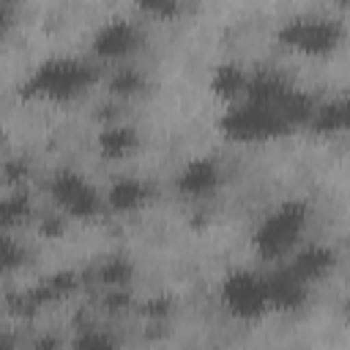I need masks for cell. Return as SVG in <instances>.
<instances>
[{"mask_svg": "<svg viewBox=\"0 0 350 350\" xmlns=\"http://www.w3.org/2000/svg\"><path fill=\"white\" fill-rule=\"evenodd\" d=\"M93 77H96L93 66H88L85 60L71 55H57V57L41 60L33 68V74L25 82V93L38 98H52V101H68L79 96L93 82Z\"/></svg>", "mask_w": 350, "mask_h": 350, "instance_id": "cell-1", "label": "cell"}, {"mask_svg": "<svg viewBox=\"0 0 350 350\" xmlns=\"http://www.w3.org/2000/svg\"><path fill=\"white\" fill-rule=\"evenodd\" d=\"M306 221H309V211L304 202L287 200V202L276 205L271 213H265V219L257 224V230L252 235L254 252L262 260L287 257L298 246V241L306 230Z\"/></svg>", "mask_w": 350, "mask_h": 350, "instance_id": "cell-2", "label": "cell"}, {"mask_svg": "<svg viewBox=\"0 0 350 350\" xmlns=\"http://www.w3.org/2000/svg\"><path fill=\"white\" fill-rule=\"evenodd\" d=\"M345 22L328 14H298L279 25L276 38L306 55H328L345 38Z\"/></svg>", "mask_w": 350, "mask_h": 350, "instance_id": "cell-3", "label": "cell"}, {"mask_svg": "<svg viewBox=\"0 0 350 350\" xmlns=\"http://www.w3.org/2000/svg\"><path fill=\"white\" fill-rule=\"evenodd\" d=\"M219 126L230 139H241V142H257V139L279 137L290 129L276 107H265V104H257L249 98L230 104V109L221 115Z\"/></svg>", "mask_w": 350, "mask_h": 350, "instance_id": "cell-4", "label": "cell"}, {"mask_svg": "<svg viewBox=\"0 0 350 350\" xmlns=\"http://www.w3.org/2000/svg\"><path fill=\"white\" fill-rule=\"evenodd\" d=\"M219 301L238 320H257L271 309L265 276L246 268H235L219 282Z\"/></svg>", "mask_w": 350, "mask_h": 350, "instance_id": "cell-5", "label": "cell"}, {"mask_svg": "<svg viewBox=\"0 0 350 350\" xmlns=\"http://www.w3.org/2000/svg\"><path fill=\"white\" fill-rule=\"evenodd\" d=\"M49 194H52L55 205H57L66 216L82 219V221L96 219V216L101 213V205H104L101 194H98L79 172H74V170H60V172H55L52 180H49Z\"/></svg>", "mask_w": 350, "mask_h": 350, "instance_id": "cell-6", "label": "cell"}, {"mask_svg": "<svg viewBox=\"0 0 350 350\" xmlns=\"http://www.w3.org/2000/svg\"><path fill=\"white\" fill-rule=\"evenodd\" d=\"M139 41H142V30L131 19L115 16V19H107L93 33V52L107 60H120L131 55L139 46Z\"/></svg>", "mask_w": 350, "mask_h": 350, "instance_id": "cell-7", "label": "cell"}, {"mask_svg": "<svg viewBox=\"0 0 350 350\" xmlns=\"http://www.w3.org/2000/svg\"><path fill=\"white\" fill-rule=\"evenodd\" d=\"M219 180H221L219 164L211 156H197L180 167L178 178H175V189L189 200H200V197L213 194Z\"/></svg>", "mask_w": 350, "mask_h": 350, "instance_id": "cell-8", "label": "cell"}, {"mask_svg": "<svg viewBox=\"0 0 350 350\" xmlns=\"http://www.w3.org/2000/svg\"><path fill=\"white\" fill-rule=\"evenodd\" d=\"M265 284H268V301H271V306L284 309V312L301 309L306 304V298H309V284L304 279H298L287 265L271 271L265 276Z\"/></svg>", "mask_w": 350, "mask_h": 350, "instance_id": "cell-9", "label": "cell"}, {"mask_svg": "<svg viewBox=\"0 0 350 350\" xmlns=\"http://www.w3.org/2000/svg\"><path fill=\"white\" fill-rule=\"evenodd\" d=\"M334 265H336V252L331 246H323V243H306V246H301L290 257V262H287V268L298 279H304L306 284H312V282L323 279L325 273H331Z\"/></svg>", "mask_w": 350, "mask_h": 350, "instance_id": "cell-10", "label": "cell"}, {"mask_svg": "<svg viewBox=\"0 0 350 350\" xmlns=\"http://www.w3.org/2000/svg\"><path fill=\"white\" fill-rule=\"evenodd\" d=\"M150 200V186L134 175H123V178H115L104 194V202L109 211L115 213H134L139 211L145 202Z\"/></svg>", "mask_w": 350, "mask_h": 350, "instance_id": "cell-11", "label": "cell"}, {"mask_svg": "<svg viewBox=\"0 0 350 350\" xmlns=\"http://www.w3.org/2000/svg\"><path fill=\"white\" fill-rule=\"evenodd\" d=\"M208 88H211V93H213L216 98L235 104L238 98L246 96L249 74H246V68H243L241 63H235V60H224V63L213 66L211 79H208Z\"/></svg>", "mask_w": 350, "mask_h": 350, "instance_id": "cell-12", "label": "cell"}, {"mask_svg": "<svg viewBox=\"0 0 350 350\" xmlns=\"http://www.w3.org/2000/svg\"><path fill=\"white\" fill-rule=\"evenodd\" d=\"M96 148L104 159H126L139 148V131L126 123H104L96 137Z\"/></svg>", "mask_w": 350, "mask_h": 350, "instance_id": "cell-13", "label": "cell"}, {"mask_svg": "<svg viewBox=\"0 0 350 350\" xmlns=\"http://www.w3.org/2000/svg\"><path fill=\"white\" fill-rule=\"evenodd\" d=\"M134 273V265L129 257L123 254H112L107 257L101 265H98V282L107 287V290H118V287H126V282L131 279Z\"/></svg>", "mask_w": 350, "mask_h": 350, "instance_id": "cell-14", "label": "cell"}, {"mask_svg": "<svg viewBox=\"0 0 350 350\" xmlns=\"http://www.w3.org/2000/svg\"><path fill=\"white\" fill-rule=\"evenodd\" d=\"M109 93L115 96H137L145 88V74L137 66H118L107 79Z\"/></svg>", "mask_w": 350, "mask_h": 350, "instance_id": "cell-15", "label": "cell"}, {"mask_svg": "<svg viewBox=\"0 0 350 350\" xmlns=\"http://www.w3.org/2000/svg\"><path fill=\"white\" fill-rule=\"evenodd\" d=\"M309 129L317 134H336L342 131V101H323L314 107L309 118Z\"/></svg>", "mask_w": 350, "mask_h": 350, "instance_id": "cell-16", "label": "cell"}, {"mask_svg": "<svg viewBox=\"0 0 350 350\" xmlns=\"http://www.w3.org/2000/svg\"><path fill=\"white\" fill-rule=\"evenodd\" d=\"M30 211H33V205H30V197H27V191H11V194H5L3 197V202H0V219H3V227H14L16 221H22V219H27L30 216Z\"/></svg>", "mask_w": 350, "mask_h": 350, "instance_id": "cell-17", "label": "cell"}, {"mask_svg": "<svg viewBox=\"0 0 350 350\" xmlns=\"http://www.w3.org/2000/svg\"><path fill=\"white\" fill-rule=\"evenodd\" d=\"M71 350H115V339H112L109 334H104V331L85 328V331L74 339Z\"/></svg>", "mask_w": 350, "mask_h": 350, "instance_id": "cell-18", "label": "cell"}, {"mask_svg": "<svg viewBox=\"0 0 350 350\" xmlns=\"http://www.w3.org/2000/svg\"><path fill=\"white\" fill-rule=\"evenodd\" d=\"M44 287L49 290V295L55 301V298H60V295H66L77 287V273L74 271H55L52 276L44 279Z\"/></svg>", "mask_w": 350, "mask_h": 350, "instance_id": "cell-19", "label": "cell"}, {"mask_svg": "<svg viewBox=\"0 0 350 350\" xmlns=\"http://www.w3.org/2000/svg\"><path fill=\"white\" fill-rule=\"evenodd\" d=\"M172 298H167V295H156V298H148L145 301V306H142V312L148 314V317H153V320H161V317H167L170 312H172Z\"/></svg>", "mask_w": 350, "mask_h": 350, "instance_id": "cell-20", "label": "cell"}, {"mask_svg": "<svg viewBox=\"0 0 350 350\" xmlns=\"http://www.w3.org/2000/svg\"><path fill=\"white\" fill-rule=\"evenodd\" d=\"M0 252H3V268H5V271H11L14 265L22 262V246H16L11 235H3V241H0Z\"/></svg>", "mask_w": 350, "mask_h": 350, "instance_id": "cell-21", "label": "cell"}, {"mask_svg": "<svg viewBox=\"0 0 350 350\" xmlns=\"http://www.w3.org/2000/svg\"><path fill=\"white\" fill-rule=\"evenodd\" d=\"M142 8L156 14V16H175L180 11V3H175V0H153V3H145Z\"/></svg>", "mask_w": 350, "mask_h": 350, "instance_id": "cell-22", "label": "cell"}, {"mask_svg": "<svg viewBox=\"0 0 350 350\" xmlns=\"http://www.w3.org/2000/svg\"><path fill=\"white\" fill-rule=\"evenodd\" d=\"M66 230V213H52V216H46L44 221H41V232L46 235V238H57L60 232Z\"/></svg>", "mask_w": 350, "mask_h": 350, "instance_id": "cell-23", "label": "cell"}, {"mask_svg": "<svg viewBox=\"0 0 350 350\" xmlns=\"http://www.w3.org/2000/svg\"><path fill=\"white\" fill-rule=\"evenodd\" d=\"M5 178H8L11 183L25 180V178H27V161H22V159H11V161H5Z\"/></svg>", "mask_w": 350, "mask_h": 350, "instance_id": "cell-24", "label": "cell"}, {"mask_svg": "<svg viewBox=\"0 0 350 350\" xmlns=\"http://www.w3.org/2000/svg\"><path fill=\"white\" fill-rule=\"evenodd\" d=\"M126 304H129V295H126V290H123V287L109 290V293H107V298H104V306H107L109 312H120Z\"/></svg>", "mask_w": 350, "mask_h": 350, "instance_id": "cell-25", "label": "cell"}, {"mask_svg": "<svg viewBox=\"0 0 350 350\" xmlns=\"http://www.w3.org/2000/svg\"><path fill=\"white\" fill-rule=\"evenodd\" d=\"M60 345H57V339L55 336H41V339H36V345H33V350H57Z\"/></svg>", "mask_w": 350, "mask_h": 350, "instance_id": "cell-26", "label": "cell"}, {"mask_svg": "<svg viewBox=\"0 0 350 350\" xmlns=\"http://www.w3.org/2000/svg\"><path fill=\"white\" fill-rule=\"evenodd\" d=\"M342 131L350 134V98H342Z\"/></svg>", "mask_w": 350, "mask_h": 350, "instance_id": "cell-27", "label": "cell"}, {"mask_svg": "<svg viewBox=\"0 0 350 350\" xmlns=\"http://www.w3.org/2000/svg\"><path fill=\"white\" fill-rule=\"evenodd\" d=\"M342 314H345V323L350 325V295H347V301H345V306H342Z\"/></svg>", "mask_w": 350, "mask_h": 350, "instance_id": "cell-28", "label": "cell"}]
</instances>
